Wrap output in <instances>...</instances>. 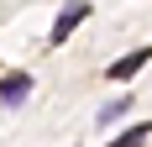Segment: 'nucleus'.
<instances>
[{"label": "nucleus", "mask_w": 152, "mask_h": 147, "mask_svg": "<svg viewBox=\"0 0 152 147\" xmlns=\"http://www.w3.org/2000/svg\"><path fill=\"white\" fill-rule=\"evenodd\" d=\"M84 16H89V0H68V5L58 11V21H53V37H47V42H53V47H63L68 37H74V26L84 21Z\"/></svg>", "instance_id": "1"}, {"label": "nucleus", "mask_w": 152, "mask_h": 147, "mask_svg": "<svg viewBox=\"0 0 152 147\" xmlns=\"http://www.w3.org/2000/svg\"><path fill=\"white\" fill-rule=\"evenodd\" d=\"M142 63H152V47H137V53H126V58H115V63H110V79H137V74H142Z\"/></svg>", "instance_id": "2"}, {"label": "nucleus", "mask_w": 152, "mask_h": 147, "mask_svg": "<svg viewBox=\"0 0 152 147\" xmlns=\"http://www.w3.org/2000/svg\"><path fill=\"white\" fill-rule=\"evenodd\" d=\"M31 95V74H5V79H0V100L5 105H21Z\"/></svg>", "instance_id": "3"}, {"label": "nucleus", "mask_w": 152, "mask_h": 147, "mask_svg": "<svg viewBox=\"0 0 152 147\" xmlns=\"http://www.w3.org/2000/svg\"><path fill=\"white\" fill-rule=\"evenodd\" d=\"M147 137H152V121H142V126H131V132H121V137H115L110 147H142Z\"/></svg>", "instance_id": "4"}, {"label": "nucleus", "mask_w": 152, "mask_h": 147, "mask_svg": "<svg viewBox=\"0 0 152 147\" xmlns=\"http://www.w3.org/2000/svg\"><path fill=\"white\" fill-rule=\"evenodd\" d=\"M126 110H131V100H110V105H105V110H100V121H121V116H126Z\"/></svg>", "instance_id": "5"}]
</instances>
